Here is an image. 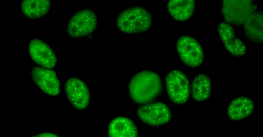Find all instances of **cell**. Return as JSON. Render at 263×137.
Here are the masks:
<instances>
[{"mask_svg":"<svg viewBox=\"0 0 263 137\" xmlns=\"http://www.w3.org/2000/svg\"><path fill=\"white\" fill-rule=\"evenodd\" d=\"M166 83L168 95L173 102L181 104L187 101L189 95V85L183 73L177 70L171 72L166 77Z\"/></svg>","mask_w":263,"mask_h":137,"instance_id":"277c9868","label":"cell"},{"mask_svg":"<svg viewBox=\"0 0 263 137\" xmlns=\"http://www.w3.org/2000/svg\"><path fill=\"white\" fill-rule=\"evenodd\" d=\"M220 36L227 51L237 57L243 56L246 52L244 44L236 38L232 27L226 23H221L218 28Z\"/></svg>","mask_w":263,"mask_h":137,"instance_id":"30bf717a","label":"cell"},{"mask_svg":"<svg viewBox=\"0 0 263 137\" xmlns=\"http://www.w3.org/2000/svg\"><path fill=\"white\" fill-rule=\"evenodd\" d=\"M96 15L91 10H83L75 14L68 24L67 32L73 38L84 36L92 33L96 26Z\"/></svg>","mask_w":263,"mask_h":137,"instance_id":"7a4b0ae2","label":"cell"},{"mask_svg":"<svg viewBox=\"0 0 263 137\" xmlns=\"http://www.w3.org/2000/svg\"><path fill=\"white\" fill-rule=\"evenodd\" d=\"M161 84L160 78L156 73L148 71L136 74L131 80L129 92L134 101L145 103L152 100L160 93Z\"/></svg>","mask_w":263,"mask_h":137,"instance_id":"6da1fadb","label":"cell"},{"mask_svg":"<svg viewBox=\"0 0 263 137\" xmlns=\"http://www.w3.org/2000/svg\"><path fill=\"white\" fill-rule=\"evenodd\" d=\"M109 133L110 136L112 137H135L138 135L133 122L124 117H118L112 121L109 126Z\"/></svg>","mask_w":263,"mask_h":137,"instance_id":"4fadbf2b","label":"cell"},{"mask_svg":"<svg viewBox=\"0 0 263 137\" xmlns=\"http://www.w3.org/2000/svg\"><path fill=\"white\" fill-rule=\"evenodd\" d=\"M37 137H58V136L53 134L50 133H43L37 135Z\"/></svg>","mask_w":263,"mask_h":137,"instance_id":"e0dca14e","label":"cell"},{"mask_svg":"<svg viewBox=\"0 0 263 137\" xmlns=\"http://www.w3.org/2000/svg\"><path fill=\"white\" fill-rule=\"evenodd\" d=\"M176 47L181 59L188 66L198 67L203 62V50L198 42L193 38L187 36L180 37L177 40Z\"/></svg>","mask_w":263,"mask_h":137,"instance_id":"3957f363","label":"cell"},{"mask_svg":"<svg viewBox=\"0 0 263 137\" xmlns=\"http://www.w3.org/2000/svg\"><path fill=\"white\" fill-rule=\"evenodd\" d=\"M137 113L143 121L153 126L165 123L171 117V113L168 107L164 104L159 102L141 106L138 109Z\"/></svg>","mask_w":263,"mask_h":137,"instance_id":"8992f818","label":"cell"},{"mask_svg":"<svg viewBox=\"0 0 263 137\" xmlns=\"http://www.w3.org/2000/svg\"><path fill=\"white\" fill-rule=\"evenodd\" d=\"M65 90L68 97L75 107L82 109L87 107L89 93L87 86L82 81L76 78L69 79L66 82Z\"/></svg>","mask_w":263,"mask_h":137,"instance_id":"ba28073f","label":"cell"},{"mask_svg":"<svg viewBox=\"0 0 263 137\" xmlns=\"http://www.w3.org/2000/svg\"><path fill=\"white\" fill-rule=\"evenodd\" d=\"M195 3L193 0H172L167 4L168 12L174 19L184 21L192 16L195 8Z\"/></svg>","mask_w":263,"mask_h":137,"instance_id":"8fae6325","label":"cell"},{"mask_svg":"<svg viewBox=\"0 0 263 137\" xmlns=\"http://www.w3.org/2000/svg\"><path fill=\"white\" fill-rule=\"evenodd\" d=\"M31 57L36 63L44 68L50 69L55 66L56 56L51 48L43 41L34 39L29 45Z\"/></svg>","mask_w":263,"mask_h":137,"instance_id":"9c48e42d","label":"cell"},{"mask_svg":"<svg viewBox=\"0 0 263 137\" xmlns=\"http://www.w3.org/2000/svg\"><path fill=\"white\" fill-rule=\"evenodd\" d=\"M31 75L35 83L46 93L55 96L59 93V82L53 71L36 67L32 70Z\"/></svg>","mask_w":263,"mask_h":137,"instance_id":"52a82bcc","label":"cell"},{"mask_svg":"<svg viewBox=\"0 0 263 137\" xmlns=\"http://www.w3.org/2000/svg\"><path fill=\"white\" fill-rule=\"evenodd\" d=\"M222 9L227 21L241 24L246 21L254 9L251 2L249 1L226 0L223 1Z\"/></svg>","mask_w":263,"mask_h":137,"instance_id":"5b68a950","label":"cell"},{"mask_svg":"<svg viewBox=\"0 0 263 137\" xmlns=\"http://www.w3.org/2000/svg\"><path fill=\"white\" fill-rule=\"evenodd\" d=\"M50 2L48 0H25L21 5L22 12L26 17L36 19L45 15L49 10Z\"/></svg>","mask_w":263,"mask_h":137,"instance_id":"5bb4252c","label":"cell"},{"mask_svg":"<svg viewBox=\"0 0 263 137\" xmlns=\"http://www.w3.org/2000/svg\"><path fill=\"white\" fill-rule=\"evenodd\" d=\"M245 23V30L250 40L256 42L262 41V17L259 13L251 14Z\"/></svg>","mask_w":263,"mask_h":137,"instance_id":"9a60e30c","label":"cell"},{"mask_svg":"<svg viewBox=\"0 0 263 137\" xmlns=\"http://www.w3.org/2000/svg\"><path fill=\"white\" fill-rule=\"evenodd\" d=\"M254 108L253 103L250 99L244 97H238L229 105L228 115L233 120H240L250 115Z\"/></svg>","mask_w":263,"mask_h":137,"instance_id":"7c38bea8","label":"cell"},{"mask_svg":"<svg viewBox=\"0 0 263 137\" xmlns=\"http://www.w3.org/2000/svg\"><path fill=\"white\" fill-rule=\"evenodd\" d=\"M211 91V83L209 78L204 74L196 76L193 80L191 86V92L194 99L197 101L207 99Z\"/></svg>","mask_w":263,"mask_h":137,"instance_id":"2e32d148","label":"cell"}]
</instances>
